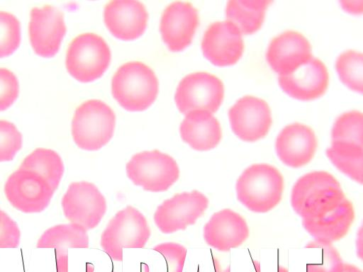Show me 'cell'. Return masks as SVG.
I'll return each instance as SVG.
<instances>
[{
    "label": "cell",
    "mask_w": 363,
    "mask_h": 272,
    "mask_svg": "<svg viewBox=\"0 0 363 272\" xmlns=\"http://www.w3.org/2000/svg\"><path fill=\"white\" fill-rule=\"evenodd\" d=\"M345 198L340 182L333 174L313 171L296 181L291 190V204L301 219H311L334 208Z\"/></svg>",
    "instance_id": "6da1fadb"
},
{
    "label": "cell",
    "mask_w": 363,
    "mask_h": 272,
    "mask_svg": "<svg viewBox=\"0 0 363 272\" xmlns=\"http://www.w3.org/2000/svg\"><path fill=\"white\" fill-rule=\"evenodd\" d=\"M284 180L281 172L268 164H254L246 168L238 178V200L249 210L264 213L281 201Z\"/></svg>",
    "instance_id": "7a4b0ae2"
},
{
    "label": "cell",
    "mask_w": 363,
    "mask_h": 272,
    "mask_svg": "<svg viewBox=\"0 0 363 272\" xmlns=\"http://www.w3.org/2000/svg\"><path fill=\"white\" fill-rule=\"evenodd\" d=\"M159 82L154 71L139 61H130L121 65L111 80L114 98L125 109L141 111L155 100Z\"/></svg>",
    "instance_id": "3957f363"
},
{
    "label": "cell",
    "mask_w": 363,
    "mask_h": 272,
    "mask_svg": "<svg viewBox=\"0 0 363 272\" xmlns=\"http://www.w3.org/2000/svg\"><path fill=\"white\" fill-rule=\"evenodd\" d=\"M116 125L113 109L99 99H89L75 110L72 120V135L80 149H101L112 138Z\"/></svg>",
    "instance_id": "277c9868"
},
{
    "label": "cell",
    "mask_w": 363,
    "mask_h": 272,
    "mask_svg": "<svg viewBox=\"0 0 363 272\" xmlns=\"http://www.w3.org/2000/svg\"><path fill=\"white\" fill-rule=\"evenodd\" d=\"M150 235L143 214L128 205L109 220L101 233L100 244L111 259L122 261L123 248H144Z\"/></svg>",
    "instance_id": "5b68a950"
},
{
    "label": "cell",
    "mask_w": 363,
    "mask_h": 272,
    "mask_svg": "<svg viewBox=\"0 0 363 272\" xmlns=\"http://www.w3.org/2000/svg\"><path fill=\"white\" fill-rule=\"evenodd\" d=\"M111 59L106 40L94 33L78 35L69 44L65 64L69 73L82 82L94 81L103 75Z\"/></svg>",
    "instance_id": "8992f818"
},
{
    "label": "cell",
    "mask_w": 363,
    "mask_h": 272,
    "mask_svg": "<svg viewBox=\"0 0 363 272\" xmlns=\"http://www.w3.org/2000/svg\"><path fill=\"white\" fill-rule=\"evenodd\" d=\"M125 169L128 178L135 186L153 193L167 191L180 174L175 159L158 149L134 154L127 162Z\"/></svg>",
    "instance_id": "52a82bcc"
},
{
    "label": "cell",
    "mask_w": 363,
    "mask_h": 272,
    "mask_svg": "<svg viewBox=\"0 0 363 272\" xmlns=\"http://www.w3.org/2000/svg\"><path fill=\"white\" fill-rule=\"evenodd\" d=\"M224 97V86L216 75L206 72H192L179 81L174 95L178 109L183 113L195 110L216 112Z\"/></svg>",
    "instance_id": "ba28073f"
},
{
    "label": "cell",
    "mask_w": 363,
    "mask_h": 272,
    "mask_svg": "<svg viewBox=\"0 0 363 272\" xmlns=\"http://www.w3.org/2000/svg\"><path fill=\"white\" fill-rule=\"evenodd\" d=\"M61 205L69 222L86 231L97 227L107 209L106 198L97 186L85 181L71 183L62 198Z\"/></svg>",
    "instance_id": "9c48e42d"
},
{
    "label": "cell",
    "mask_w": 363,
    "mask_h": 272,
    "mask_svg": "<svg viewBox=\"0 0 363 272\" xmlns=\"http://www.w3.org/2000/svg\"><path fill=\"white\" fill-rule=\"evenodd\" d=\"M208 203V198L197 190L177 193L157 206L155 223L164 234L184 230L203 215Z\"/></svg>",
    "instance_id": "30bf717a"
},
{
    "label": "cell",
    "mask_w": 363,
    "mask_h": 272,
    "mask_svg": "<svg viewBox=\"0 0 363 272\" xmlns=\"http://www.w3.org/2000/svg\"><path fill=\"white\" fill-rule=\"evenodd\" d=\"M4 191L10 204L25 213H37L45 210L55 192L42 177L21 169L9 175Z\"/></svg>",
    "instance_id": "8fae6325"
},
{
    "label": "cell",
    "mask_w": 363,
    "mask_h": 272,
    "mask_svg": "<svg viewBox=\"0 0 363 272\" xmlns=\"http://www.w3.org/2000/svg\"><path fill=\"white\" fill-rule=\"evenodd\" d=\"M228 118L233 132L245 142H255L264 137L272 123L268 103L250 95L236 101L228 110Z\"/></svg>",
    "instance_id": "7c38bea8"
},
{
    "label": "cell",
    "mask_w": 363,
    "mask_h": 272,
    "mask_svg": "<svg viewBox=\"0 0 363 272\" xmlns=\"http://www.w3.org/2000/svg\"><path fill=\"white\" fill-rule=\"evenodd\" d=\"M66 30L64 13L57 7L46 4L31 8L29 38L38 55L43 57L55 55L59 50Z\"/></svg>",
    "instance_id": "4fadbf2b"
},
{
    "label": "cell",
    "mask_w": 363,
    "mask_h": 272,
    "mask_svg": "<svg viewBox=\"0 0 363 272\" xmlns=\"http://www.w3.org/2000/svg\"><path fill=\"white\" fill-rule=\"evenodd\" d=\"M201 49L203 55L216 66L234 64L244 51L242 33L228 21L213 22L203 33Z\"/></svg>",
    "instance_id": "5bb4252c"
},
{
    "label": "cell",
    "mask_w": 363,
    "mask_h": 272,
    "mask_svg": "<svg viewBox=\"0 0 363 272\" xmlns=\"http://www.w3.org/2000/svg\"><path fill=\"white\" fill-rule=\"evenodd\" d=\"M199 23L197 8L188 1H176L164 9L160 30L163 41L172 51H181L189 45Z\"/></svg>",
    "instance_id": "9a60e30c"
},
{
    "label": "cell",
    "mask_w": 363,
    "mask_h": 272,
    "mask_svg": "<svg viewBox=\"0 0 363 272\" xmlns=\"http://www.w3.org/2000/svg\"><path fill=\"white\" fill-rule=\"evenodd\" d=\"M311 45L302 33L288 30L269 42L266 58L271 68L285 75L293 72L312 57Z\"/></svg>",
    "instance_id": "2e32d148"
},
{
    "label": "cell",
    "mask_w": 363,
    "mask_h": 272,
    "mask_svg": "<svg viewBox=\"0 0 363 272\" xmlns=\"http://www.w3.org/2000/svg\"><path fill=\"white\" fill-rule=\"evenodd\" d=\"M278 81L282 90L290 96L310 101L325 94L328 86L329 74L325 64L312 56L293 72L279 75Z\"/></svg>",
    "instance_id": "e0dca14e"
},
{
    "label": "cell",
    "mask_w": 363,
    "mask_h": 272,
    "mask_svg": "<svg viewBox=\"0 0 363 272\" xmlns=\"http://www.w3.org/2000/svg\"><path fill=\"white\" fill-rule=\"evenodd\" d=\"M318 140L313 130L307 125L294 123L286 125L275 141L279 159L286 166L300 168L313 158Z\"/></svg>",
    "instance_id": "ac0fdd59"
},
{
    "label": "cell",
    "mask_w": 363,
    "mask_h": 272,
    "mask_svg": "<svg viewBox=\"0 0 363 272\" xmlns=\"http://www.w3.org/2000/svg\"><path fill=\"white\" fill-rule=\"evenodd\" d=\"M104 20L114 36L122 40H133L144 33L148 13L141 1L113 0L104 6Z\"/></svg>",
    "instance_id": "d6986e66"
},
{
    "label": "cell",
    "mask_w": 363,
    "mask_h": 272,
    "mask_svg": "<svg viewBox=\"0 0 363 272\" xmlns=\"http://www.w3.org/2000/svg\"><path fill=\"white\" fill-rule=\"evenodd\" d=\"M203 232L206 244L220 251L240 246L250 235L245 218L228 208L213 213L203 226Z\"/></svg>",
    "instance_id": "ffe728a7"
},
{
    "label": "cell",
    "mask_w": 363,
    "mask_h": 272,
    "mask_svg": "<svg viewBox=\"0 0 363 272\" xmlns=\"http://www.w3.org/2000/svg\"><path fill=\"white\" fill-rule=\"evenodd\" d=\"M352 203L346 197L338 205L311 219H302V225L314 240L333 244L348 233L354 220Z\"/></svg>",
    "instance_id": "44dd1931"
},
{
    "label": "cell",
    "mask_w": 363,
    "mask_h": 272,
    "mask_svg": "<svg viewBox=\"0 0 363 272\" xmlns=\"http://www.w3.org/2000/svg\"><path fill=\"white\" fill-rule=\"evenodd\" d=\"M182 140L192 149L208 151L215 148L222 138L218 119L209 111L195 110L186 114L179 127Z\"/></svg>",
    "instance_id": "7402d4cb"
},
{
    "label": "cell",
    "mask_w": 363,
    "mask_h": 272,
    "mask_svg": "<svg viewBox=\"0 0 363 272\" xmlns=\"http://www.w3.org/2000/svg\"><path fill=\"white\" fill-rule=\"evenodd\" d=\"M272 1H228L225 7L226 21L233 23L242 34L257 32L262 26L266 9Z\"/></svg>",
    "instance_id": "603a6c76"
},
{
    "label": "cell",
    "mask_w": 363,
    "mask_h": 272,
    "mask_svg": "<svg viewBox=\"0 0 363 272\" xmlns=\"http://www.w3.org/2000/svg\"><path fill=\"white\" fill-rule=\"evenodd\" d=\"M18 169L34 172L55 191L63 176L65 166L60 154L50 149L37 148L27 155Z\"/></svg>",
    "instance_id": "cb8c5ba5"
},
{
    "label": "cell",
    "mask_w": 363,
    "mask_h": 272,
    "mask_svg": "<svg viewBox=\"0 0 363 272\" xmlns=\"http://www.w3.org/2000/svg\"><path fill=\"white\" fill-rule=\"evenodd\" d=\"M36 247L65 251L69 248H88L89 236L86 230L78 225H57L43 232L37 242Z\"/></svg>",
    "instance_id": "d4e9b609"
},
{
    "label": "cell",
    "mask_w": 363,
    "mask_h": 272,
    "mask_svg": "<svg viewBox=\"0 0 363 272\" xmlns=\"http://www.w3.org/2000/svg\"><path fill=\"white\" fill-rule=\"evenodd\" d=\"M332 164L345 175L362 184L363 146L343 142H331L325 151Z\"/></svg>",
    "instance_id": "484cf974"
},
{
    "label": "cell",
    "mask_w": 363,
    "mask_h": 272,
    "mask_svg": "<svg viewBox=\"0 0 363 272\" xmlns=\"http://www.w3.org/2000/svg\"><path fill=\"white\" fill-rule=\"evenodd\" d=\"M363 116L359 110L345 112L336 119L331 130V142L363 146Z\"/></svg>",
    "instance_id": "4316f807"
},
{
    "label": "cell",
    "mask_w": 363,
    "mask_h": 272,
    "mask_svg": "<svg viewBox=\"0 0 363 272\" xmlns=\"http://www.w3.org/2000/svg\"><path fill=\"white\" fill-rule=\"evenodd\" d=\"M336 71L342 82L351 90L362 92L363 56L354 50L342 52L335 61Z\"/></svg>",
    "instance_id": "83f0119b"
},
{
    "label": "cell",
    "mask_w": 363,
    "mask_h": 272,
    "mask_svg": "<svg viewBox=\"0 0 363 272\" xmlns=\"http://www.w3.org/2000/svg\"><path fill=\"white\" fill-rule=\"evenodd\" d=\"M21 42V23L13 13L0 11V57L11 55Z\"/></svg>",
    "instance_id": "f1b7e54d"
},
{
    "label": "cell",
    "mask_w": 363,
    "mask_h": 272,
    "mask_svg": "<svg viewBox=\"0 0 363 272\" xmlns=\"http://www.w3.org/2000/svg\"><path fill=\"white\" fill-rule=\"evenodd\" d=\"M23 137L11 122L0 120V162L13 160L21 149Z\"/></svg>",
    "instance_id": "f546056e"
},
{
    "label": "cell",
    "mask_w": 363,
    "mask_h": 272,
    "mask_svg": "<svg viewBox=\"0 0 363 272\" xmlns=\"http://www.w3.org/2000/svg\"><path fill=\"white\" fill-rule=\"evenodd\" d=\"M306 248L314 247L320 254V261L307 264V272H330L336 266L342 262L338 251L333 244L313 241L308 243Z\"/></svg>",
    "instance_id": "4dcf8cb0"
},
{
    "label": "cell",
    "mask_w": 363,
    "mask_h": 272,
    "mask_svg": "<svg viewBox=\"0 0 363 272\" xmlns=\"http://www.w3.org/2000/svg\"><path fill=\"white\" fill-rule=\"evenodd\" d=\"M152 249L164 258L167 272H182L187 253L185 246L179 243L168 242L159 244Z\"/></svg>",
    "instance_id": "1f68e13d"
},
{
    "label": "cell",
    "mask_w": 363,
    "mask_h": 272,
    "mask_svg": "<svg viewBox=\"0 0 363 272\" xmlns=\"http://www.w3.org/2000/svg\"><path fill=\"white\" fill-rule=\"evenodd\" d=\"M19 93V83L10 69L0 67V110L8 108L16 101Z\"/></svg>",
    "instance_id": "d6a6232c"
},
{
    "label": "cell",
    "mask_w": 363,
    "mask_h": 272,
    "mask_svg": "<svg viewBox=\"0 0 363 272\" xmlns=\"http://www.w3.org/2000/svg\"><path fill=\"white\" fill-rule=\"evenodd\" d=\"M20 239L21 231L18 224L0 209V249L17 248Z\"/></svg>",
    "instance_id": "836d02e7"
},
{
    "label": "cell",
    "mask_w": 363,
    "mask_h": 272,
    "mask_svg": "<svg viewBox=\"0 0 363 272\" xmlns=\"http://www.w3.org/2000/svg\"><path fill=\"white\" fill-rule=\"evenodd\" d=\"M57 272H68L67 251L55 249Z\"/></svg>",
    "instance_id": "e575fe53"
},
{
    "label": "cell",
    "mask_w": 363,
    "mask_h": 272,
    "mask_svg": "<svg viewBox=\"0 0 363 272\" xmlns=\"http://www.w3.org/2000/svg\"><path fill=\"white\" fill-rule=\"evenodd\" d=\"M342 8L350 13L359 14L362 13L363 1H342L340 2Z\"/></svg>",
    "instance_id": "d590c367"
},
{
    "label": "cell",
    "mask_w": 363,
    "mask_h": 272,
    "mask_svg": "<svg viewBox=\"0 0 363 272\" xmlns=\"http://www.w3.org/2000/svg\"><path fill=\"white\" fill-rule=\"evenodd\" d=\"M330 272H362V271L357 266L343 261L340 263Z\"/></svg>",
    "instance_id": "8d00e7d4"
},
{
    "label": "cell",
    "mask_w": 363,
    "mask_h": 272,
    "mask_svg": "<svg viewBox=\"0 0 363 272\" xmlns=\"http://www.w3.org/2000/svg\"><path fill=\"white\" fill-rule=\"evenodd\" d=\"M278 272H289V271L286 268H284L281 266H279L278 268Z\"/></svg>",
    "instance_id": "74e56055"
}]
</instances>
